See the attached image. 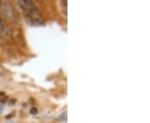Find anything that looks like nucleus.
I'll return each mask as SVG.
<instances>
[{"label":"nucleus","instance_id":"f257e3e1","mask_svg":"<svg viewBox=\"0 0 150 123\" xmlns=\"http://www.w3.org/2000/svg\"><path fill=\"white\" fill-rule=\"evenodd\" d=\"M23 13L28 22L31 23L33 25H42L43 23V17L41 15L40 12L37 9V8H33Z\"/></svg>","mask_w":150,"mask_h":123},{"label":"nucleus","instance_id":"f03ea898","mask_svg":"<svg viewBox=\"0 0 150 123\" xmlns=\"http://www.w3.org/2000/svg\"><path fill=\"white\" fill-rule=\"evenodd\" d=\"M0 9H1L2 13L9 19H13L16 17V10L10 2L2 1L0 4Z\"/></svg>","mask_w":150,"mask_h":123},{"label":"nucleus","instance_id":"7ed1b4c3","mask_svg":"<svg viewBox=\"0 0 150 123\" xmlns=\"http://www.w3.org/2000/svg\"><path fill=\"white\" fill-rule=\"evenodd\" d=\"M0 36L10 39L13 37V30L6 21L0 16Z\"/></svg>","mask_w":150,"mask_h":123},{"label":"nucleus","instance_id":"20e7f679","mask_svg":"<svg viewBox=\"0 0 150 123\" xmlns=\"http://www.w3.org/2000/svg\"><path fill=\"white\" fill-rule=\"evenodd\" d=\"M17 4H18V6L19 7V8L23 13H25L27 11L32 9L33 8H36L34 3L33 1H30V0H21V1H18Z\"/></svg>","mask_w":150,"mask_h":123},{"label":"nucleus","instance_id":"39448f33","mask_svg":"<svg viewBox=\"0 0 150 123\" xmlns=\"http://www.w3.org/2000/svg\"><path fill=\"white\" fill-rule=\"evenodd\" d=\"M30 112L32 113V114H35V113H37V109L36 108H32L31 110H30Z\"/></svg>","mask_w":150,"mask_h":123}]
</instances>
